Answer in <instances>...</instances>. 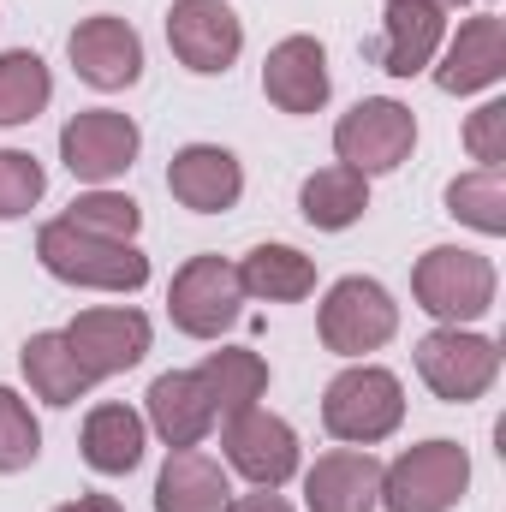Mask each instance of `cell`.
Listing matches in <instances>:
<instances>
[{"mask_svg":"<svg viewBox=\"0 0 506 512\" xmlns=\"http://www.w3.org/2000/svg\"><path fill=\"white\" fill-rule=\"evenodd\" d=\"M36 256L54 280L84 286V292H143L149 286V256L126 239H96L78 233L72 221H48L36 233Z\"/></svg>","mask_w":506,"mask_h":512,"instance_id":"obj_3","label":"cell"},{"mask_svg":"<svg viewBox=\"0 0 506 512\" xmlns=\"http://www.w3.org/2000/svg\"><path fill=\"white\" fill-rule=\"evenodd\" d=\"M399 423H405V382L370 358L346 364L322 387V429L340 447H381Z\"/></svg>","mask_w":506,"mask_h":512,"instance_id":"obj_2","label":"cell"},{"mask_svg":"<svg viewBox=\"0 0 506 512\" xmlns=\"http://www.w3.org/2000/svg\"><path fill=\"white\" fill-rule=\"evenodd\" d=\"M60 334H66V346L78 352V364H84L90 382H108V376L137 370V364L149 358V346H155L149 316L131 310V304H96V310H78Z\"/></svg>","mask_w":506,"mask_h":512,"instance_id":"obj_10","label":"cell"},{"mask_svg":"<svg viewBox=\"0 0 506 512\" xmlns=\"http://www.w3.org/2000/svg\"><path fill=\"white\" fill-rule=\"evenodd\" d=\"M137 149H143V131L120 108H78L60 126V161L84 185H114L137 161Z\"/></svg>","mask_w":506,"mask_h":512,"instance_id":"obj_12","label":"cell"},{"mask_svg":"<svg viewBox=\"0 0 506 512\" xmlns=\"http://www.w3.org/2000/svg\"><path fill=\"white\" fill-rule=\"evenodd\" d=\"M316 334H322V346L334 352V358H370L381 352L393 334H399V304H393V292L370 280V274H346V280H334L328 286V298H322V310H316Z\"/></svg>","mask_w":506,"mask_h":512,"instance_id":"obj_5","label":"cell"},{"mask_svg":"<svg viewBox=\"0 0 506 512\" xmlns=\"http://www.w3.org/2000/svg\"><path fill=\"white\" fill-rule=\"evenodd\" d=\"M167 191H173V203L191 209V215H227V209H239V197H245V167H239V155L221 149V143H185V149H173V161H167Z\"/></svg>","mask_w":506,"mask_h":512,"instance_id":"obj_16","label":"cell"},{"mask_svg":"<svg viewBox=\"0 0 506 512\" xmlns=\"http://www.w3.org/2000/svg\"><path fill=\"white\" fill-rule=\"evenodd\" d=\"M66 54H72V72L90 90H131L143 78V36L131 30L126 18H114V12L84 18L66 36Z\"/></svg>","mask_w":506,"mask_h":512,"instance_id":"obj_14","label":"cell"},{"mask_svg":"<svg viewBox=\"0 0 506 512\" xmlns=\"http://www.w3.org/2000/svg\"><path fill=\"white\" fill-rule=\"evenodd\" d=\"M411 149H417V114L393 96H364L334 120V155L346 167H358L364 179L405 167Z\"/></svg>","mask_w":506,"mask_h":512,"instance_id":"obj_8","label":"cell"},{"mask_svg":"<svg viewBox=\"0 0 506 512\" xmlns=\"http://www.w3.org/2000/svg\"><path fill=\"white\" fill-rule=\"evenodd\" d=\"M221 459L227 471H239L251 489H286L298 471H304V447H298V429L286 417H274L268 405H251L239 417L221 423Z\"/></svg>","mask_w":506,"mask_h":512,"instance_id":"obj_9","label":"cell"},{"mask_svg":"<svg viewBox=\"0 0 506 512\" xmlns=\"http://www.w3.org/2000/svg\"><path fill=\"white\" fill-rule=\"evenodd\" d=\"M167 48L185 72L221 78L245 54V18L227 0H173L167 6Z\"/></svg>","mask_w":506,"mask_h":512,"instance_id":"obj_11","label":"cell"},{"mask_svg":"<svg viewBox=\"0 0 506 512\" xmlns=\"http://www.w3.org/2000/svg\"><path fill=\"white\" fill-rule=\"evenodd\" d=\"M417 376H423V387L435 399L471 405V399H483L501 382V346L489 334H477V328H441L435 322L417 340Z\"/></svg>","mask_w":506,"mask_h":512,"instance_id":"obj_6","label":"cell"},{"mask_svg":"<svg viewBox=\"0 0 506 512\" xmlns=\"http://www.w3.org/2000/svg\"><path fill=\"white\" fill-rule=\"evenodd\" d=\"M364 209H370V179H364L358 167H346V161L316 167V173L298 185V215H304L316 233H346V227L364 221Z\"/></svg>","mask_w":506,"mask_h":512,"instance_id":"obj_23","label":"cell"},{"mask_svg":"<svg viewBox=\"0 0 506 512\" xmlns=\"http://www.w3.org/2000/svg\"><path fill=\"white\" fill-rule=\"evenodd\" d=\"M143 423L167 441V447H203V435L215 429V405L197 382V370H167L143 393Z\"/></svg>","mask_w":506,"mask_h":512,"instance_id":"obj_19","label":"cell"},{"mask_svg":"<svg viewBox=\"0 0 506 512\" xmlns=\"http://www.w3.org/2000/svg\"><path fill=\"white\" fill-rule=\"evenodd\" d=\"M465 489H471V453L441 435L381 465V512H453Z\"/></svg>","mask_w":506,"mask_h":512,"instance_id":"obj_4","label":"cell"},{"mask_svg":"<svg viewBox=\"0 0 506 512\" xmlns=\"http://www.w3.org/2000/svg\"><path fill=\"white\" fill-rule=\"evenodd\" d=\"M54 512H126L114 495H78V501H66V507H54Z\"/></svg>","mask_w":506,"mask_h":512,"instance_id":"obj_33","label":"cell"},{"mask_svg":"<svg viewBox=\"0 0 506 512\" xmlns=\"http://www.w3.org/2000/svg\"><path fill=\"white\" fill-rule=\"evenodd\" d=\"M48 191V173L30 149H0V221H24Z\"/></svg>","mask_w":506,"mask_h":512,"instance_id":"obj_30","label":"cell"},{"mask_svg":"<svg viewBox=\"0 0 506 512\" xmlns=\"http://www.w3.org/2000/svg\"><path fill=\"white\" fill-rule=\"evenodd\" d=\"M48 102H54V72L42 66V54L6 48L0 54V126H30Z\"/></svg>","mask_w":506,"mask_h":512,"instance_id":"obj_26","label":"cell"},{"mask_svg":"<svg viewBox=\"0 0 506 512\" xmlns=\"http://www.w3.org/2000/svg\"><path fill=\"white\" fill-rule=\"evenodd\" d=\"M197 382H203L209 405H215V423H227V417L262 405V393H268V364H262V352H251V346H221V352H209V358L197 364Z\"/></svg>","mask_w":506,"mask_h":512,"instance_id":"obj_24","label":"cell"},{"mask_svg":"<svg viewBox=\"0 0 506 512\" xmlns=\"http://www.w3.org/2000/svg\"><path fill=\"white\" fill-rule=\"evenodd\" d=\"M495 262L471 245H435V251L417 256L411 268V298L423 316H435L441 328H471L495 310Z\"/></svg>","mask_w":506,"mask_h":512,"instance_id":"obj_1","label":"cell"},{"mask_svg":"<svg viewBox=\"0 0 506 512\" xmlns=\"http://www.w3.org/2000/svg\"><path fill=\"white\" fill-rule=\"evenodd\" d=\"M381 459L370 447H328L304 471V512H376Z\"/></svg>","mask_w":506,"mask_h":512,"instance_id":"obj_18","label":"cell"},{"mask_svg":"<svg viewBox=\"0 0 506 512\" xmlns=\"http://www.w3.org/2000/svg\"><path fill=\"white\" fill-rule=\"evenodd\" d=\"M447 42V12L441 6H423V0H387L381 12V30L370 42V60H376L387 78H417L435 66Z\"/></svg>","mask_w":506,"mask_h":512,"instance_id":"obj_17","label":"cell"},{"mask_svg":"<svg viewBox=\"0 0 506 512\" xmlns=\"http://www.w3.org/2000/svg\"><path fill=\"white\" fill-rule=\"evenodd\" d=\"M42 459V423L18 387H0V477H18Z\"/></svg>","mask_w":506,"mask_h":512,"instance_id":"obj_29","label":"cell"},{"mask_svg":"<svg viewBox=\"0 0 506 512\" xmlns=\"http://www.w3.org/2000/svg\"><path fill=\"white\" fill-rule=\"evenodd\" d=\"M435 90L441 96H477L506 78V18L501 12H471L435 54Z\"/></svg>","mask_w":506,"mask_h":512,"instance_id":"obj_13","label":"cell"},{"mask_svg":"<svg viewBox=\"0 0 506 512\" xmlns=\"http://www.w3.org/2000/svg\"><path fill=\"white\" fill-rule=\"evenodd\" d=\"M60 221H72L78 233H96V239H126V245H137V227H143V209L131 203L126 191H108V185H90V191H78V197H72V209H66Z\"/></svg>","mask_w":506,"mask_h":512,"instance_id":"obj_28","label":"cell"},{"mask_svg":"<svg viewBox=\"0 0 506 512\" xmlns=\"http://www.w3.org/2000/svg\"><path fill=\"white\" fill-rule=\"evenodd\" d=\"M239 286L245 298H262V304H304L316 292V262L298 245H256L239 262Z\"/></svg>","mask_w":506,"mask_h":512,"instance_id":"obj_25","label":"cell"},{"mask_svg":"<svg viewBox=\"0 0 506 512\" xmlns=\"http://www.w3.org/2000/svg\"><path fill=\"white\" fill-rule=\"evenodd\" d=\"M78 447H84V465L96 471V477H131L137 465H143V447H149V423H143V411H131V405H96L90 417H84V429H78Z\"/></svg>","mask_w":506,"mask_h":512,"instance_id":"obj_21","label":"cell"},{"mask_svg":"<svg viewBox=\"0 0 506 512\" xmlns=\"http://www.w3.org/2000/svg\"><path fill=\"white\" fill-rule=\"evenodd\" d=\"M447 215L477 227L483 239H501L506 233V167H477V173H459L447 185Z\"/></svg>","mask_w":506,"mask_h":512,"instance_id":"obj_27","label":"cell"},{"mask_svg":"<svg viewBox=\"0 0 506 512\" xmlns=\"http://www.w3.org/2000/svg\"><path fill=\"white\" fill-rule=\"evenodd\" d=\"M18 370H24V382L30 393L42 399V405H78V399H90V376H84V364H78V352L66 346V334L60 328H42V334H30L24 346H18Z\"/></svg>","mask_w":506,"mask_h":512,"instance_id":"obj_22","label":"cell"},{"mask_svg":"<svg viewBox=\"0 0 506 512\" xmlns=\"http://www.w3.org/2000/svg\"><path fill=\"white\" fill-rule=\"evenodd\" d=\"M465 149L477 167H506V102H483L471 120H465Z\"/></svg>","mask_w":506,"mask_h":512,"instance_id":"obj_31","label":"cell"},{"mask_svg":"<svg viewBox=\"0 0 506 512\" xmlns=\"http://www.w3.org/2000/svg\"><path fill=\"white\" fill-rule=\"evenodd\" d=\"M423 6H441V12H465V0H423Z\"/></svg>","mask_w":506,"mask_h":512,"instance_id":"obj_34","label":"cell"},{"mask_svg":"<svg viewBox=\"0 0 506 512\" xmlns=\"http://www.w3.org/2000/svg\"><path fill=\"white\" fill-rule=\"evenodd\" d=\"M227 501V465H215L203 447H167V465L155 477V512H227Z\"/></svg>","mask_w":506,"mask_h":512,"instance_id":"obj_20","label":"cell"},{"mask_svg":"<svg viewBox=\"0 0 506 512\" xmlns=\"http://www.w3.org/2000/svg\"><path fill=\"white\" fill-rule=\"evenodd\" d=\"M227 512H292V501L280 489H251V495H233Z\"/></svg>","mask_w":506,"mask_h":512,"instance_id":"obj_32","label":"cell"},{"mask_svg":"<svg viewBox=\"0 0 506 512\" xmlns=\"http://www.w3.org/2000/svg\"><path fill=\"white\" fill-rule=\"evenodd\" d=\"M167 316H173V328L191 334V340H221V334L245 316L239 262H227V256H215V251L191 256V262L173 274V286H167Z\"/></svg>","mask_w":506,"mask_h":512,"instance_id":"obj_7","label":"cell"},{"mask_svg":"<svg viewBox=\"0 0 506 512\" xmlns=\"http://www.w3.org/2000/svg\"><path fill=\"white\" fill-rule=\"evenodd\" d=\"M262 96L280 108V114H322L328 96H334V78H328V48L316 36H280L262 60Z\"/></svg>","mask_w":506,"mask_h":512,"instance_id":"obj_15","label":"cell"}]
</instances>
